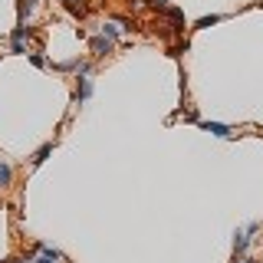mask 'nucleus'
I'll list each match as a JSON object with an SVG mask.
<instances>
[{"label":"nucleus","mask_w":263,"mask_h":263,"mask_svg":"<svg viewBox=\"0 0 263 263\" xmlns=\"http://www.w3.org/2000/svg\"><path fill=\"white\" fill-rule=\"evenodd\" d=\"M30 36H33V30L27 27V23H16V27H13V33H10V53H20V56H27V53H30V49H27Z\"/></svg>","instance_id":"1"},{"label":"nucleus","mask_w":263,"mask_h":263,"mask_svg":"<svg viewBox=\"0 0 263 263\" xmlns=\"http://www.w3.org/2000/svg\"><path fill=\"white\" fill-rule=\"evenodd\" d=\"M112 46H115V43H112V40H105L102 33L89 40V53H92L96 60H102V56H109V53H112Z\"/></svg>","instance_id":"2"},{"label":"nucleus","mask_w":263,"mask_h":263,"mask_svg":"<svg viewBox=\"0 0 263 263\" xmlns=\"http://www.w3.org/2000/svg\"><path fill=\"white\" fill-rule=\"evenodd\" d=\"M247 247H250V234H247V230H237L234 234V260L247 257Z\"/></svg>","instance_id":"3"},{"label":"nucleus","mask_w":263,"mask_h":263,"mask_svg":"<svg viewBox=\"0 0 263 263\" xmlns=\"http://www.w3.org/2000/svg\"><path fill=\"white\" fill-rule=\"evenodd\" d=\"M201 128L211 132V135H217V138H230V135H234V128L224 125V122H201Z\"/></svg>","instance_id":"4"},{"label":"nucleus","mask_w":263,"mask_h":263,"mask_svg":"<svg viewBox=\"0 0 263 263\" xmlns=\"http://www.w3.org/2000/svg\"><path fill=\"white\" fill-rule=\"evenodd\" d=\"M60 260H63L60 250H53V247H36V260L33 263H60Z\"/></svg>","instance_id":"5"},{"label":"nucleus","mask_w":263,"mask_h":263,"mask_svg":"<svg viewBox=\"0 0 263 263\" xmlns=\"http://www.w3.org/2000/svg\"><path fill=\"white\" fill-rule=\"evenodd\" d=\"M76 102H86L89 96H92V76H76Z\"/></svg>","instance_id":"6"},{"label":"nucleus","mask_w":263,"mask_h":263,"mask_svg":"<svg viewBox=\"0 0 263 263\" xmlns=\"http://www.w3.org/2000/svg\"><path fill=\"white\" fill-rule=\"evenodd\" d=\"M168 23H171V33H184V13L178 10V7H168Z\"/></svg>","instance_id":"7"},{"label":"nucleus","mask_w":263,"mask_h":263,"mask_svg":"<svg viewBox=\"0 0 263 263\" xmlns=\"http://www.w3.org/2000/svg\"><path fill=\"white\" fill-rule=\"evenodd\" d=\"M16 13H20V23H27L36 13V0H16Z\"/></svg>","instance_id":"8"},{"label":"nucleus","mask_w":263,"mask_h":263,"mask_svg":"<svg viewBox=\"0 0 263 263\" xmlns=\"http://www.w3.org/2000/svg\"><path fill=\"white\" fill-rule=\"evenodd\" d=\"M49 155H53V142L40 145V148H36V155H33V158H30V164H33V168H40V164H43V161L49 158Z\"/></svg>","instance_id":"9"},{"label":"nucleus","mask_w":263,"mask_h":263,"mask_svg":"<svg viewBox=\"0 0 263 263\" xmlns=\"http://www.w3.org/2000/svg\"><path fill=\"white\" fill-rule=\"evenodd\" d=\"M102 36H105V40H112V43H115V40L122 36V27H119V23H115V20L102 23Z\"/></svg>","instance_id":"10"},{"label":"nucleus","mask_w":263,"mask_h":263,"mask_svg":"<svg viewBox=\"0 0 263 263\" xmlns=\"http://www.w3.org/2000/svg\"><path fill=\"white\" fill-rule=\"evenodd\" d=\"M10 181H13V168L7 161H0V187H10Z\"/></svg>","instance_id":"11"},{"label":"nucleus","mask_w":263,"mask_h":263,"mask_svg":"<svg viewBox=\"0 0 263 263\" xmlns=\"http://www.w3.org/2000/svg\"><path fill=\"white\" fill-rule=\"evenodd\" d=\"M220 20H224V13H211V16H201L194 27H197V30H204V27H214V23H220Z\"/></svg>","instance_id":"12"},{"label":"nucleus","mask_w":263,"mask_h":263,"mask_svg":"<svg viewBox=\"0 0 263 263\" xmlns=\"http://www.w3.org/2000/svg\"><path fill=\"white\" fill-rule=\"evenodd\" d=\"M30 63L36 66V69H43V66H46V56L43 53H30Z\"/></svg>","instance_id":"13"},{"label":"nucleus","mask_w":263,"mask_h":263,"mask_svg":"<svg viewBox=\"0 0 263 263\" xmlns=\"http://www.w3.org/2000/svg\"><path fill=\"white\" fill-rule=\"evenodd\" d=\"M181 53H187V40H181V43L171 46V56H181Z\"/></svg>","instance_id":"14"},{"label":"nucleus","mask_w":263,"mask_h":263,"mask_svg":"<svg viewBox=\"0 0 263 263\" xmlns=\"http://www.w3.org/2000/svg\"><path fill=\"white\" fill-rule=\"evenodd\" d=\"M152 7H158V10H168V0H148Z\"/></svg>","instance_id":"15"},{"label":"nucleus","mask_w":263,"mask_h":263,"mask_svg":"<svg viewBox=\"0 0 263 263\" xmlns=\"http://www.w3.org/2000/svg\"><path fill=\"white\" fill-rule=\"evenodd\" d=\"M234 263H253V260L250 257H240V260H234Z\"/></svg>","instance_id":"16"},{"label":"nucleus","mask_w":263,"mask_h":263,"mask_svg":"<svg viewBox=\"0 0 263 263\" xmlns=\"http://www.w3.org/2000/svg\"><path fill=\"white\" fill-rule=\"evenodd\" d=\"M4 263H23V260H16V257H10V260H4Z\"/></svg>","instance_id":"17"},{"label":"nucleus","mask_w":263,"mask_h":263,"mask_svg":"<svg viewBox=\"0 0 263 263\" xmlns=\"http://www.w3.org/2000/svg\"><path fill=\"white\" fill-rule=\"evenodd\" d=\"M260 7H263V0H260Z\"/></svg>","instance_id":"18"}]
</instances>
